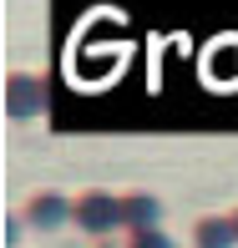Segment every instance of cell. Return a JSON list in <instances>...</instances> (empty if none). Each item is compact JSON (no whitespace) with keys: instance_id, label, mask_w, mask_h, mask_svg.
Instances as JSON below:
<instances>
[{"instance_id":"obj_7","label":"cell","mask_w":238,"mask_h":248,"mask_svg":"<svg viewBox=\"0 0 238 248\" xmlns=\"http://www.w3.org/2000/svg\"><path fill=\"white\" fill-rule=\"evenodd\" d=\"M228 223H233V238H238V208H233V213H228Z\"/></svg>"},{"instance_id":"obj_8","label":"cell","mask_w":238,"mask_h":248,"mask_svg":"<svg viewBox=\"0 0 238 248\" xmlns=\"http://www.w3.org/2000/svg\"><path fill=\"white\" fill-rule=\"evenodd\" d=\"M101 248H107V243H101Z\"/></svg>"},{"instance_id":"obj_6","label":"cell","mask_w":238,"mask_h":248,"mask_svg":"<svg viewBox=\"0 0 238 248\" xmlns=\"http://www.w3.org/2000/svg\"><path fill=\"white\" fill-rule=\"evenodd\" d=\"M127 248H173V238H167V233H157V228H132Z\"/></svg>"},{"instance_id":"obj_3","label":"cell","mask_w":238,"mask_h":248,"mask_svg":"<svg viewBox=\"0 0 238 248\" xmlns=\"http://www.w3.org/2000/svg\"><path fill=\"white\" fill-rule=\"evenodd\" d=\"M66 218H76V198H61V193L26 198V223L31 228H61Z\"/></svg>"},{"instance_id":"obj_2","label":"cell","mask_w":238,"mask_h":248,"mask_svg":"<svg viewBox=\"0 0 238 248\" xmlns=\"http://www.w3.org/2000/svg\"><path fill=\"white\" fill-rule=\"evenodd\" d=\"M5 107H10V117H41L46 111V81L41 76H26V71H16L5 81Z\"/></svg>"},{"instance_id":"obj_5","label":"cell","mask_w":238,"mask_h":248,"mask_svg":"<svg viewBox=\"0 0 238 248\" xmlns=\"http://www.w3.org/2000/svg\"><path fill=\"white\" fill-rule=\"evenodd\" d=\"M192 243L198 248H233V223L228 218H198L192 223Z\"/></svg>"},{"instance_id":"obj_4","label":"cell","mask_w":238,"mask_h":248,"mask_svg":"<svg viewBox=\"0 0 238 248\" xmlns=\"http://www.w3.org/2000/svg\"><path fill=\"white\" fill-rule=\"evenodd\" d=\"M157 218H162V202L152 193H122V223L127 228H157Z\"/></svg>"},{"instance_id":"obj_1","label":"cell","mask_w":238,"mask_h":248,"mask_svg":"<svg viewBox=\"0 0 238 248\" xmlns=\"http://www.w3.org/2000/svg\"><path fill=\"white\" fill-rule=\"evenodd\" d=\"M71 223L101 238V233H111V228L122 223V198H117V193H101V187H92V193L76 198V218H71Z\"/></svg>"}]
</instances>
